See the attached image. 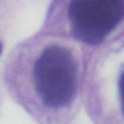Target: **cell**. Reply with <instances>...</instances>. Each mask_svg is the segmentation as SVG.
<instances>
[{"label": "cell", "mask_w": 124, "mask_h": 124, "mask_svg": "<svg viewBox=\"0 0 124 124\" xmlns=\"http://www.w3.org/2000/svg\"><path fill=\"white\" fill-rule=\"evenodd\" d=\"M85 63L80 45L38 31L9 51L3 83L37 124H73L83 105Z\"/></svg>", "instance_id": "6da1fadb"}, {"label": "cell", "mask_w": 124, "mask_h": 124, "mask_svg": "<svg viewBox=\"0 0 124 124\" xmlns=\"http://www.w3.org/2000/svg\"><path fill=\"white\" fill-rule=\"evenodd\" d=\"M39 31L69 39L88 54L124 32V0H55Z\"/></svg>", "instance_id": "7a4b0ae2"}, {"label": "cell", "mask_w": 124, "mask_h": 124, "mask_svg": "<svg viewBox=\"0 0 124 124\" xmlns=\"http://www.w3.org/2000/svg\"><path fill=\"white\" fill-rule=\"evenodd\" d=\"M83 107L92 124H124V32L86 54Z\"/></svg>", "instance_id": "3957f363"}, {"label": "cell", "mask_w": 124, "mask_h": 124, "mask_svg": "<svg viewBox=\"0 0 124 124\" xmlns=\"http://www.w3.org/2000/svg\"><path fill=\"white\" fill-rule=\"evenodd\" d=\"M3 50H5V47H3V39H2V37H0V57H2V54H3Z\"/></svg>", "instance_id": "277c9868"}]
</instances>
